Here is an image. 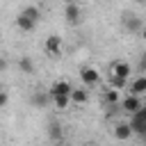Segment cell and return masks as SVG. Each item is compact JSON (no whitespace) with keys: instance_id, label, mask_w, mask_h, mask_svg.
Instances as JSON below:
<instances>
[{"instance_id":"obj_1","label":"cell","mask_w":146,"mask_h":146,"mask_svg":"<svg viewBox=\"0 0 146 146\" xmlns=\"http://www.w3.org/2000/svg\"><path fill=\"white\" fill-rule=\"evenodd\" d=\"M132 135H139V137H146V105L141 110H137L135 114H130V121H128Z\"/></svg>"},{"instance_id":"obj_2","label":"cell","mask_w":146,"mask_h":146,"mask_svg":"<svg viewBox=\"0 0 146 146\" xmlns=\"http://www.w3.org/2000/svg\"><path fill=\"white\" fill-rule=\"evenodd\" d=\"M64 18L68 25H80L82 23V9L78 2H66L64 5Z\"/></svg>"},{"instance_id":"obj_3","label":"cell","mask_w":146,"mask_h":146,"mask_svg":"<svg viewBox=\"0 0 146 146\" xmlns=\"http://www.w3.org/2000/svg\"><path fill=\"white\" fill-rule=\"evenodd\" d=\"M43 50L48 52V57H62V36L57 34H48L46 41H43Z\"/></svg>"},{"instance_id":"obj_4","label":"cell","mask_w":146,"mask_h":146,"mask_svg":"<svg viewBox=\"0 0 146 146\" xmlns=\"http://www.w3.org/2000/svg\"><path fill=\"white\" fill-rule=\"evenodd\" d=\"M80 80H82V87L89 89V87H96V84L100 82V73H98L94 66H84V68L80 71Z\"/></svg>"},{"instance_id":"obj_5","label":"cell","mask_w":146,"mask_h":146,"mask_svg":"<svg viewBox=\"0 0 146 146\" xmlns=\"http://www.w3.org/2000/svg\"><path fill=\"white\" fill-rule=\"evenodd\" d=\"M121 25L128 32H141V27H144V23H141V18L137 14H123L121 16Z\"/></svg>"},{"instance_id":"obj_6","label":"cell","mask_w":146,"mask_h":146,"mask_svg":"<svg viewBox=\"0 0 146 146\" xmlns=\"http://www.w3.org/2000/svg\"><path fill=\"white\" fill-rule=\"evenodd\" d=\"M130 64L128 62H123V59H119V62H112L110 64V75H116V78H123V80H128L130 78Z\"/></svg>"},{"instance_id":"obj_7","label":"cell","mask_w":146,"mask_h":146,"mask_svg":"<svg viewBox=\"0 0 146 146\" xmlns=\"http://www.w3.org/2000/svg\"><path fill=\"white\" fill-rule=\"evenodd\" d=\"M71 91H73V87L68 80H55L48 94H50V98H55V96H71Z\"/></svg>"},{"instance_id":"obj_8","label":"cell","mask_w":146,"mask_h":146,"mask_svg":"<svg viewBox=\"0 0 146 146\" xmlns=\"http://www.w3.org/2000/svg\"><path fill=\"white\" fill-rule=\"evenodd\" d=\"M144 107V103H141V98H137V96H125L123 100H121V112H125V114H135L137 110H141Z\"/></svg>"},{"instance_id":"obj_9","label":"cell","mask_w":146,"mask_h":146,"mask_svg":"<svg viewBox=\"0 0 146 146\" xmlns=\"http://www.w3.org/2000/svg\"><path fill=\"white\" fill-rule=\"evenodd\" d=\"M128 91H130V96H137V98L146 96V75H139V78H135V80L130 82Z\"/></svg>"},{"instance_id":"obj_10","label":"cell","mask_w":146,"mask_h":146,"mask_svg":"<svg viewBox=\"0 0 146 146\" xmlns=\"http://www.w3.org/2000/svg\"><path fill=\"white\" fill-rule=\"evenodd\" d=\"M114 137H116L119 141H128V139L132 137V130H130L128 121H119V123L114 125Z\"/></svg>"},{"instance_id":"obj_11","label":"cell","mask_w":146,"mask_h":146,"mask_svg":"<svg viewBox=\"0 0 146 146\" xmlns=\"http://www.w3.org/2000/svg\"><path fill=\"white\" fill-rule=\"evenodd\" d=\"M30 103H32L34 107L43 110V107H48V105H50V94H48V91H34V94H32V98H30Z\"/></svg>"},{"instance_id":"obj_12","label":"cell","mask_w":146,"mask_h":146,"mask_svg":"<svg viewBox=\"0 0 146 146\" xmlns=\"http://www.w3.org/2000/svg\"><path fill=\"white\" fill-rule=\"evenodd\" d=\"M89 100V91L84 89V87H73V91H71V103L73 105H84Z\"/></svg>"},{"instance_id":"obj_13","label":"cell","mask_w":146,"mask_h":146,"mask_svg":"<svg viewBox=\"0 0 146 146\" xmlns=\"http://www.w3.org/2000/svg\"><path fill=\"white\" fill-rule=\"evenodd\" d=\"M16 27H18L21 32H32V30L36 27V23H34V21H30L27 16L18 14V16H16Z\"/></svg>"},{"instance_id":"obj_14","label":"cell","mask_w":146,"mask_h":146,"mask_svg":"<svg viewBox=\"0 0 146 146\" xmlns=\"http://www.w3.org/2000/svg\"><path fill=\"white\" fill-rule=\"evenodd\" d=\"M18 71L25 73V75H32V73H34V62H32V57L23 55V57L18 59Z\"/></svg>"},{"instance_id":"obj_15","label":"cell","mask_w":146,"mask_h":146,"mask_svg":"<svg viewBox=\"0 0 146 146\" xmlns=\"http://www.w3.org/2000/svg\"><path fill=\"white\" fill-rule=\"evenodd\" d=\"M23 16H27L30 21H34V23H39V18H41V9L36 7V5H27V7H23V11H21Z\"/></svg>"},{"instance_id":"obj_16","label":"cell","mask_w":146,"mask_h":146,"mask_svg":"<svg viewBox=\"0 0 146 146\" xmlns=\"http://www.w3.org/2000/svg\"><path fill=\"white\" fill-rule=\"evenodd\" d=\"M110 89H114V91H123V89H128V80L116 78V75H110Z\"/></svg>"},{"instance_id":"obj_17","label":"cell","mask_w":146,"mask_h":146,"mask_svg":"<svg viewBox=\"0 0 146 146\" xmlns=\"http://www.w3.org/2000/svg\"><path fill=\"white\" fill-rule=\"evenodd\" d=\"M50 103H52L57 110H66V107L71 105V96H55V98H50Z\"/></svg>"},{"instance_id":"obj_18","label":"cell","mask_w":146,"mask_h":146,"mask_svg":"<svg viewBox=\"0 0 146 146\" xmlns=\"http://www.w3.org/2000/svg\"><path fill=\"white\" fill-rule=\"evenodd\" d=\"M48 137H50L52 141H59V139H62V125L52 121V123L48 125Z\"/></svg>"},{"instance_id":"obj_19","label":"cell","mask_w":146,"mask_h":146,"mask_svg":"<svg viewBox=\"0 0 146 146\" xmlns=\"http://www.w3.org/2000/svg\"><path fill=\"white\" fill-rule=\"evenodd\" d=\"M103 100L107 103V105H116V100H119V91H114V89H105L103 91Z\"/></svg>"},{"instance_id":"obj_20","label":"cell","mask_w":146,"mask_h":146,"mask_svg":"<svg viewBox=\"0 0 146 146\" xmlns=\"http://www.w3.org/2000/svg\"><path fill=\"white\" fill-rule=\"evenodd\" d=\"M7 100H9V96H7V91L5 89H0V110L7 105Z\"/></svg>"},{"instance_id":"obj_21","label":"cell","mask_w":146,"mask_h":146,"mask_svg":"<svg viewBox=\"0 0 146 146\" xmlns=\"http://www.w3.org/2000/svg\"><path fill=\"white\" fill-rule=\"evenodd\" d=\"M139 73H146V52H144L141 59H139Z\"/></svg>"},{"instance_id":"obj_22","label":"cell","mask_w":146,"mask_h":146,"mask_svg":"<svg viewBox=\"0 0 146 146\" xmlns=\"http://www.w3.org/2000/svg\"><path fill=\"white\" fill-rule=\"evenodd\" d=\"M2 71H7V59H5V57H0V73H2Z\"/></svg>"},{"instance_id":"obj_23","label":"cell","mask_w":146,"mask_h":146,"mask_svg":"<svg viewBox=\"0 0 146 146\" xmlns=\"http://www.w3.org/2000/svg\"><path fill=\"white\" fill-rule=\"evenodd\" d=\"M141 39H144V41H146V25H144V27H141Z\"/></svg>"},{"instance_id":"obj_24","label":"cell","mask_w":146,"mask_h":146,"mask_svg":"<svg viewBox=\"0 0 146 146\" xmlns=\"http://www.w3.org/2000/svg\"><path fill=\"white\" fill-rule=\"evenodd\" d=\"M87 146H96V144H87Z\"/></svg>"},{"instance_id":"obj_25","label":"cell","mask_w":146,"mask_h":146,"mask_svg":"<svg viewBox=\"0 0 146 146\" xmlns=\"http://www.w3.org/2000/svg\"><path fill=\"white\" fill-rule=\"evenodd\" d=\"M141 146H146V144H141Z\"/></svg>"}]
</instances>
